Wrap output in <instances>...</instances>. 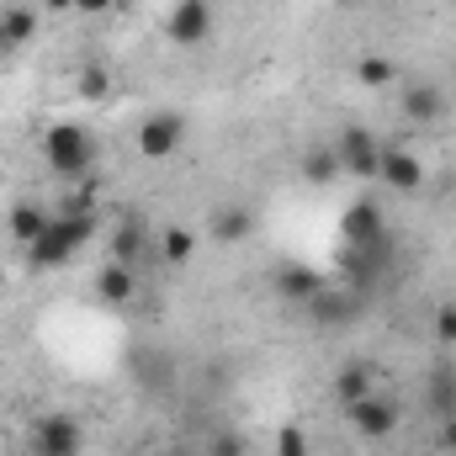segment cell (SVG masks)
I'll use <instances>...</instances> for the list:
<instances>
[{
  "instance_id": "cell-29",
  "label": "cell",
  "mask_w": 456,
  "mask_h": 456,
  "mask_svg": "<svg viewBox=\"0 0 456 456\" xmlns=\"http://www.w3.org/2000/svg\"><path fill=\"white\" fill-rule=\"evenodd\" d=\"M102 11H112V0H80L75 16H102Z\"/></svg>"
},
{
  "instance_id": "cell-5",
  "label": "cell",
  "mask_w": 456,
  "mask_h": 456,
  "mask_svg": "<svg viewBox=\"0 0 456 456\" xmlns=\"http://www.w3.org/2000/svg\"><path fill=\"white\" fill-rule=\"evenodd\" d=\"M335 154H340V170H345V175H355V181H377V165H382V138H377L371 127L350 122V127H340V138H335Z\"/></svg>"
},
{
  "instance_id": "cell-18",
  "label": "cell",
  "mask_w": 456,
  "mask_h": 456,
  "mask_svg": "<svg viewBox=\"0 0 456 456\" xmlns=\"http://www.w3.org/2000/svg\"><path fill=\"white\" fill-rule=\"evenodd\" d=\"M366 393H377V387H371V366H366V361H345L340 377H335V398H340V409L361 403Z\"/></svg>"
},
{
  "instance_id": "cell-16",
  "label": "cell",
  "mask_w": 456,
  "mask_h": 456,
  "mask_svg": "<svg viewBox=\"0 0 456 456\" xmlns=\"http://www.w3.org/2000/svg\"><path fill=\"white\" fill-rule=\"evenodd\" d=\"M208 228H213V239H218V244H244V239L260 228V218H255V208L233 202V208H218V213L208 218Z\"/></svg>"
},
{
  "instance_id": "cell-25",
  "label": "cell",
  "mask_w": 456,
  "mask_h": 456,
  "mask_svg": "<svg viewBox=\"0 0 456 456\" xmlns=\"http://www.w3.org/2000/svg\"><path fill=\"white\" fill-rule=\"evenodd\" d=\"M202 456H249V446H244V436H233V430H218L213 441H208V452Z\"/></svg>"
},
{
  "instance_id": "cell-9",
  "label": "cell",
  "mask_w": 456,
  "mask_h": 456,
  "mask_svg": "<svg viewBox=\"0 0 456 456\" xmlns=\"http://www.w3.org/2000/svg\"><path fill=\"white\" fill-rule=\"evenodd\" d=\"M308 319H314L319 330H345V324H355V319H361V292H355V287H324V292L308 303Z\"/></svg>"
},
{
  "instance_id": "cell-8",
  "label": "cell",
  "mask_w": 456,
  "mask_h": 456,
  "mask_svg": "<svg viewBox=\"0 0 456 456\" xmlns=\"http://www.w3.org/2000/svg\"><path fill=\"white\" fill-rule=\"evenodd\" d=\"M165 32H170V43H181V48L208 43V37H213V5H208V0H175Z\"/></svg>"
},
{
  "instance_id": "cell-24",
  "label": "cell",
  "mask_w": 456,
  "mask_h": 456,
  "mask_svg": "<svg viewBox=\"0 0 456 456\" xmlns=\"http://www.w3.org/2000/svg\"><path fill=\"white\" fill-rule=\"evenodd\" d=\"M276 456H308L303 425H281V430H276Z\"/></svg>"
},
{
  "instance_id": "cell-6",
  "label": "cell",
  "mask_w": 456,
  "mask_h": 456,
  "mask_svg": "<svg viewBox=\"0 0 456 456\" xmlns=\"http://www.w3.org/2000/svg\"><path fill=\"white\" fill-rule=\"evenodd\" d=\"M345 419H350V430H355L361 441H387V436L398 430L403 409H398L393 398H382V393H366L361 403H350V409H345Z\"/></svg>"
},
{
  "instance_id": "cell-22",
  "label": "cell",
  "mask_w": 456,
  "mask_h": 456,
  "mask_svg": "<svg viewBox=\"0 0 456 456\" xmlns=\"http://www.w3.org/2000/svg\"><path fill=\"white\" fill-rule=\"evenodd\" d=\"M75 91H80V102H112V75H107V64H80V75H75Z\"/></svg>"
},
{
  "instance_id": "cell-7",
  "label": "cell",
  "mask_w": 456,
  "mask_h": 456,
  "mask_svg": "<svg viewBox=\"0 0 456 456\" xmlns=\"http://www.w3.org/2000/svg\"><path fill=\"white\" fill-rule=\"evenodd\" d=\"M271 287H276V297H281V303L308 308V303H314L330 281H324V271H314V265H303V260H287V265H276Z\"/></svg>"
},
{
  "instance_id": "cell-23",
  "label": "cell",
  "mask_w": 456,
  "mask_h": 456,
  "mask_svg": "<svg viewBox=\"0 0 456 456\" xmlns=\"http://www.w3.org/2000/svg\"><path fill=\"white\" fill-rule=\"evenodd\" d=\"M430 409H436L441 419H452L456 414V377L452 371H441V377L430 382Z\"/></svg>"
},
{
  "instance_id": "cell-12",
  "label": "cell",
  "mask_w": 456,
  "mask_h": 456,
  "mask_svg": "<svg viewBox=\"0 0 456 456\" xmlns=\"http://www.w3.org/2000/svg\"><path fill=\"white\" fill-rule=\"evenodd\" d=\"M112 260L127 271H143V260H149V224L143 218H122L112 228Z\"/></svg>"
},
{
  "instance_id": "cell-30",
  "label": "cell",
  "mask_w": 456,
  "mask_h": 456,
  "mask_svg": "<svg viewBox=\"0 0 456 456\" xmlns=\"http://www.w3.org/2000/svg\"><path fill=\"white\" fill-rule=\"evenodd\" d=\"M170 456H202V452H186V446H181V452H170Z\"/></svg>"
},
{
  "instance_id": "cell-19",
  "label": "cell",
  "mask_w": 456,
  "mask_h": 456,
  "mask_svg": "<svg viewBox=\"0 0 456 456\" xmlns=\"http://www.w3.org/2000/svg\"><path fill=\"white\" fill-rule=\"evenodd\" d=\"M355 80H361L366 91H387V86H398V59H387V53H361V59H355Z\"/></svg>"
},
{
  "instance_id": "cell-28",
  "label": "cell",
  "mask_w": 456,
  "mask_h": 456,
  "mask_svg": "<svg viewBox=\"0 0 456 456\" xmlns=\"http://www.w3.org/2000/svg\"><path fill=\"white\" fill-rule=\"evenodd\" d=\"M43 11H48V16H75L80 0H43Z\"/></svg>"
},
{
  "instance_id": "cell-14",
  "label": "cell",
  "mask_w": 456,
  "mask_h": 456,
  "mask_svg": "<svg viewBox=\"0 0 456 456\" xmlns=\"http://www.w3.org/2000/svg\"><path fill=\"white\" fill-rule=\"evenodd\" d=\"M340 228H345V244H350V249H371V244H382V239H387L382 213H377L371 202H355V208L340 218Z\"/></svg>"
},
{
  "instance_id": "cell-13",
  "label": "cell",
  "mask_w": 456,
  "mask_h": 456,
  "mask_svg": "<svg viewBox=\"0 0 456 456\" xmlns=\"http://www.w3.org/2000/svg\"><path fill=\"white\" fill-rule=\"evenodd\" d=\"M32 37H37V11L32 5H0V59H11Z\"/></svg>"
},
{
  "instance_id": "cell-2",
  "label": "cell",
  "mask_w": 456,
  "mask_h": 456,
  "mask_svg": "<svg viewBox=\"0 0 456 456\" xmlns=\"http://www.w3.org/2000/svg\"><path fill=\"white\" fill-rule=\"evenodd\" d=\"M43 159H48V170L59 175V181H86L91 170H96V159H102V149H96V138H91V127H80V122H53L48 133H43Z\"/></svg>"
},
{
  "instance_id": "cell-11",
  "label": "cell",
  "mask_w": 456,
  "mask_h": 456,
  "mask_svg": "<svg viewBox=\"0 0 456 456\" xmlns=\"http://www.w3.org/2000/svg\"><path fill=\"white\" fill-rule=\"evenodd\" d=\"M398 112L414 127H436V122H446V96H441V86H403Z\"/></svg>"
},
{
  "instance_id": "cell-3",
  "label": "cell",
  "mask_w": 456,
  "mask_h": 456,
  "mask_svg": "<svg viewBox=\"0 0 456 456\" xmlns=\"http://www.w3.org/2000/svg\"><path fill=\"white\" fill-rule=\"evenodd\" d=\"M27 446H32V456H86V425L64 409H48L32 419Z\"/></svg>"
},
{
  "instance_id": "cell-26",
  "label": "cell",
  "mask_w": 456,
  "mask_h": 456,
  "mask_svg": "<svg viewBox=\"0 0 456 456\" xmlns=\"http://www.w3.org/2000/svg\"><path fill=\"white\" fill-rule=\"evenodd\" d=\"M430 330H436V340H441V345H456V303H446V308H436Z\"/></svg>"
},
{
  "instance_id": "cell-15",
  "label": "cell",
  "mask_w": 456,
  "mask_h": 456,
  "mask_svg": "<svg viewBox=\"0 0 456 456\" xmlns=\"http://www.w3.org/2000/svg\"><path fill=\"white\" fill-rule=\"evenodd\" d=\"M53 224V213L48 208H37V202H16L11 208V218H5V233H11V244H21V249H32L37 239H43V228Z\"/></svg>"
},
{
  "instance_id": "cell-27",
  "label": "cell",
  "mask_w": 456,
  "mask_h": 456,
  "mask_svg": "<svg viewBox=\"0 0 456 456\" xmlns=\"http://www.w3.org/2000/svg\"><path fill=\"white\" fill-rule=\"evenodd\" d=\"M441 452L456 456V414H452V419H441Z\"/></svg>"
},
{
  "instance_id": "cell-4",
  "label": "cell",
  "mask_w": 456,
  "mask_h": 456,
  "mask_svg": "<svg viewBox=\"0 0 456 456\" xmlns=\"http://www.w3.org/2000/svg\"><path fill=\"white\" fill-rule=\"evenodd\" d=\"M186 133H191L186 112H149L143 122H138L133 143H138V154H143V159H170V154L186 143Z\"/></svg>"
},
{
  "instance_id": "cell-20",
  "label": "cell",
  "mask_w": 456,
  "mask_h": 456,
  "mask_svg": "<svg viewBox=\"0 0 456 456\" xmlns=\"http://www.w3.org/2000/svg\"><path fill=\"white\" fill-rule=\"evenodd\" d=\"M303 175L314 181V186H335L345 170H340V154H335V143H314L308 154H303Z\"/></svg>"
},
{
  "instance_id": "cell-10",
  "label": "cell",
  "mask_w": 456,
  "mask_h": 456,
  "mask_svg": "<svg viewBox=\"0 0 456 456\" xmlns=\"http://www.w3.org/2000/svg\"><path fill=\"white\" fill-rule=\"evenodd\" d=\"M377 181H387L393 191H403V197H414V191H425V165L403 149V143H382V165H377Z\"/></svg>"
},
{
  "instance_id": "cell-17",
  "label": "cell",
  "mask_w": 456,
  "mask_h": 456,
  "mask_svg": "<svg viewBox=\"0 0 456 456\" xmlns=\"http://www.w3.org/2000/svg\"><path fill=\"white\" fill-rule=\"evenodd\" d=\"M133 292H138V271H127V265H117V260H107V265L96 271V297H102V303L122 308V303H133Z\"/></svg>"
},
{
  "instance_id": "cell-1",
  "label": "cell",
  "mask_w": 456,
  "mask_h": 456,
  "mask_svg": "<svg viewBox=\"0 0 456 456\" xmlns=\"http://www.w3.org/2000/svg\"><path fill=\"white\" fill-rule=\"evenodd\" d=\"M96 208H91V197H75L69 208H59L53 213V224L43 228V239L27 249V271L32 276H48V271H64V265H75V255L96 239Z\"/></svg>"
},
{
  "instance_id": "cell-21",
  "label": "cell",
  "mask_w": 456,
  "mask_h": 456,
  "mask_svg": "<svg viewBox=\"0 0 456 456\" xmlns=\"http://www.w3.org/2000/svg\"><path fill=\"white\" fill-rule=\"evenodd\" d=\"M191 255H197V233L191 228H181V224L159 228V260L165 265H186Z\"/></svg>"
}]
</instances>
